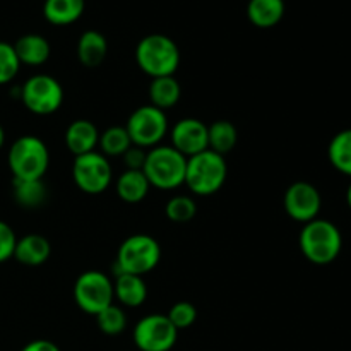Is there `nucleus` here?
Instances as JSON below:
<instances>
[{"label": "nucleus", "mask_w": 351, "mask_h": 351, "mask_svg": "<svg viewBox=\"0 0 351 351\" xmlns=\"http://www.w3.org/2000/svg\"><path fill=\"white\" fill-rule=\"evenodd\" d=\"M298 245L308 263L315 266H328L341 254L343 235L332 221L315 218L304 225Z\"/></svg>", "instance_id": "1"}, {"label": "nucleus", "mask_w": 351, "mask_h": 351, "mask_svg": "<svg viewBox=\"0 0 351 351\" xmlns=\"http://www.w3.org/2000/svg\"><path fill=\"white\" fill-rule=\"evenodd\" d=\"M136 62L151 79L173 75L180 65V50L165 34H147L137 43Z\"/></svg>", "instance_id": "2"}, {"label": "nucleus", "mask_w": 351, "mask_h": 351, "mask_svg": "<svg viewBox=\"0 0 351 351\" xmlns=\"http://www.w3.org/2000/svg\"><path fill=\"white\" fill-rule=\"evenodd\" d=\"M187 158L171 146H156L147 151L143 171L151 187L173 191L185 184Z\"/></svg>", "instance_id": "3"}, {"label": "nucleus", "mask_w": 351, "mask_h": 351, "mask_svg": "<svg viewBox=\"0 0 351 351\" xmlns=\"http://www.w3.org/2000/svg\"><path fill=\"white\" fill-rule=\"evenodd\" d=\"M226 175H228V167L225 156L206 149L187 160L185 185L195 195L208 197L216 194L225 185Z\"/></svg>", "instance_id": "4"}, {"label": "nucleus", "mask_w": 351, "mask_h": 351, "mask_svg": "<svg viewBox=\"0 0 351 351\" xmlns=\"http://www.w3.org/2000/svg\"><path fill=\"white\" fill-rule=\"evenodd\" d=\"M7 160L16 180H41L50 167L47 144L36 136H23L14 141Z\"/></svg>", "instance_id": "5"}, {"label": "nucleus", "mask_w": 351, "mask_h": 351, "mask_svg": "<svg viewBox=\"0 0 351 351\" xmlns=\"http://www.w3.org/2000/svg\"><path fill=\"white\" fill-rule=\"evenodd\" d=\"M161 261V247L156 239L144 233L129 237L119 247L115 261L117 274L127 273L144 276L151 273Z\"/></svg>", "instance_id": "6"}, {"label": "nucleus", "mask_w": 351, "mask_h": 351, "mask_svg": "<svg viewBox=\"0 0 351 351\" xmlns=\"http://www.w3.org/2000/svg\"><path fill=\"white\" fill-rule=\"evenodd\" d=\"M134 146L143 149H153L160 146L168 132V120L163 110L153 105L139 106L130 113L125 125Z\"/></svg>", "instance_id": "7"}, {"label": "nucleus", "mask_w": 351, "mask_h": 351, "mask_svg": "<svg viewBox=\"0 0 351 351\" xmlns=\"http://www.w3.org/2000/svg\"><path fill=\"white\" fill-rule=\"evenodd\" d=\"M113 281L101 271H86L74 283V302L82 312L96 315L113 304Z\"/></svg>", "instance_id": "8"}, {"label": "nucleus", "mask_w": 351, "mask_h": 351, "mask_svg": "<svg viewBox=\"0 0 351 351\" xmlns=\"http://www.w3.org/2000/svg\"><path fill=\"white\" fill-rule=\"evenodd\" d=\"M21 101L34 115H51L64 103V89L51 75H31L21 88Z\"/></svg>", "instance_id": "9"}, {"label": "nucleus", "mask_w": 351, "mask_h": 351, "mask_svg": "<svg viewBox=\"0 0 351 351\" xmlns=\"http://www.w3.org/2000/svg\"><path fill=\"white\" fill-rule=\"evenodd\" d=\"M112 178L113 171L105 154L93 151L82 156H75L72 165V180L84 194H103L112 184Z\"/></svg>", "instance_id": "10"}, {"label": "nucleus", "mask_w": 351, "mask_h": 351, "mask_svg": "<svg viewBox=\"0 0 351 351\" xmlns=\"http://www.w3.org/2000/svg\"><path fill=\"white\" fill-rule=\"evenodd\" d=\"M178 339V329L167 315L149 314L134 328V343L139 351H170Z\"/></svg>", "instance_id": "11"}, {"label": "nucleus", "mask_w": 351, "mask_h": 351, "mask_svg": "<svg viewBox=\"0 0 351 351\" xmlns=\"http://www.w3.org/2000/svg\"><path fill=\"white\" fill-rule=\"evenodd\" d=\"M285 211L293 221L308 223L319 218L322 208V197L317 187L308 182H295L285 192Z\"/></svg>", "instance_id": "12"}, {"label": "nucleus", "mask_w": 351, "mask_h": 351, "mask_svg": "<svg viewBox=\"0 0 351 351\" xmlns=\"http://www.w3.org/2000/svg\"><path fill=\"white\" fill-rule=\"evenodd\" d=\"M171 147L184 154L185 158H192L202 151L209 149L208 144V125L197 119H182L175 123L170 132Z\"/></svg>", "instance_id": "13"}, {"label": "nucleus", "mask_w": 351, "mask_h": 351, "mask_svg": "<svg viewBox=\"0 0 351 351\" xmlns=\"http://www.w3.org/2000/svg\"><path fill=\"white\" fill-rule=\"evenodd\" d=\"M99 132L91 120H74L65 130V146L74 156H82L95 151L98 146Z\"/></svg>", "instance_id": "14"}, {"label": "nucleus", "mask_w": 351, "mask_h": 351, "mask_svg": "<svg viewBox=\"0 0 351 351\" xmlns=\"http://www.w3.org/2000/svg\"><path fill=\"white\" fill-rule=\"evenodd\" d=\"M50 242L43 235H38V233H31V235H26L17 240L16 250H14V257L17 259V263L31 267L45 264L50 259Z\"/></svg>", "instance_id": "15"}, {"label": "nucleus", "mask_w": 351, "mask_h": 351, "mask_svg": "<svg viewBox=\"0 0 351 351\" xmlns=\"http://www.w3.org/2000/svg\"><path fill=\"white\" fill-rule=\"evenodd\" d=\"M108 53V41L99 31L89 29L77 41V58L84 67L95 69L103 64Z\"/></svg>", "instance_id": "16"}, {"label": "nucleus", "mask_w": 351, "mask_h": 351, "mask_svg": "<svg viewBox=\"0 0 351 351\" xmlns=\"http://www.w3.org/2000/svg\"><path fill=\"white\" fill-rule=\"evenodd\" d=\"M113 295L125 307H141L147 298V287L143 276L120 273L113 283Z\"/></svg>", "instance_id": "17"}, {"label": "nucleus", "mask_w": 351, "mask_h": 351, "mask_svg": "<svg viewBox=\"0 0 351 351\" xmlns=\"http://www.w3.org/2000/svg\"><path fill=\"white\" fill-rule=\"evenodd\" d=\"M17 58L21 64L43 65L50 58L51 47L41 34H24L14 43Z\"/></svg>", "instance_id": "18"}, {"label": "nucleus", "mask_w": 351, "mask_h": 351, "mask_svg": "<svg viewBox=\"0 0 351 351\" xmlns=\"http://www.w3.org/2000/svg\"><path fill=\"white\" fill-rule=\"evenodd\" d=\"M285 9V0H250L247 5V16L254 26L267 29L281 23Z\"/></svg>", "instance_id": "19"}, {"label": "nucleus", "mask_w": 351, "mask_h": 351, "mask_svg": "<svg viewBox=\"0 0 351 351\" xmlns=\"http://www.w3.org/2000/svg\"><path fill=\"white\" fill-rule=\"evenodd\" d=\"M84 7V0H45L43 16L53 26H69L82 16Z\"/></svg>", "instance_id": "20"}, {"label": "nucleus", "mask_w": 351, "mask_h": 351, "mask_svg": "<svg viewBox=\"0 0 351 351\" xmlns=\"http://www.w3.org/2000/svg\"><path fill=\"white\" fill-rule=\"evenodd\" d=\"M151 185L143 170H125L117 180V195L127 204L144 201Z\"/></svg>", "instance_id": "21"}, {"label": "nucleus", "mask_w": 351, "mask_h": 351, "mask_svg": "<svg viewBox=\"0 0 351 351\" xmlns=\"http://www.w3.org/2000/svg\"><path fill=\"white\" fill-rule=\"evenodd\" d=\"M182 96V88L173 75L167 77H156L149 84V98L151 105L160 110L173 108Z\"/></svg>", "instance_id": "22"}, {"label": "nucleus", "mask_w": 351, "mask_h": 351, "mask_svg": "<svg viewBox=\"0 0 351 351\" xmlns=\"http://www.w3.org/2000/svg\"><path fill=\"white\" fill-rule=\"evenodd\" d=\"M237 141H239L237 127L228 120H218V122L208 125V144L209 149L215 153L225 156L230 151H233Z\"/></svg>", "instance_id": "23"}, {"label": "nucleus", "mask_w": 351, "mask_h": 351, "mask_svg": "<svg viewBox=\"0 0 351 351\" xmlns=\"http://www.w3.org/2000/svg\"><path fill=\"white\" fill-rule=\"evenodd\" d=\"M328 158L339 173L351 178V129L336 134L328 147Z\"/></svg>", "instance_id": "24"}, {"label": "nucleus", "mask_w": 351, "mask_h": 351, "mask_svg": "<svg viewBox=\"0 0 351 351\" xmlns=\"http://www.w3.org/2000/svg\"><path fill=\"white\" fill-rule=\"evenodd\" d=\"M14 199L26 209H36L47 201V187L43 180H16L14 178Z\"/></svg>", "instance_id": "25"}, {"label": "nucleus", "mask_w": 351, "mask_h": 351, "mask_svg": "<svg viewBox=\"0 0 351 351\" xmlns=\"http://www.w3.org/2000/svg\"><path fill=\"white\" fill-rule=\"evenodd\" d=\"M98 146L105 156H123L125 151L132 146V141H130L125 127L113 125L99 134Z\"/></svg>", "instance_id": "26"}, {"label": "nucleus", "mask_w": 351, "mask_h": 351, "mask_svg": "<svg viewBox=\"0 0 351 351\" xmlns=\"http://www.w3.org/2000/svg\"><path fill=\"white\" fill-rule=\"evenodd\" d=\"M95 317H96V322H98L99 331L106 336H117L120 335V332L125 331L127 328L125 312H123L120 307H117L115 304L103 308V311L99 312V314H96Z\"/></svg>", "instance_id": "27"}, {"label": "nucleus", "mask_w": 351, "mask_h": 351, "mask_svg": "<svg viewBox=\"0 0 351 351\" xmlns=\"http://www.w3.org/2000/svg\"><path fill=\"white\" fill-rule=\"evenodd\" d=\"M167 218L173 223H189L197 215V206L189 195H175L167 202Z\"/></svg>", "instance_id": "28"}, {"label": "nucleus", "mask_w": 351, "mask_h": 351, "mask_svg": "<svg viewBox=\"0 0 351 351\" xmlns=\"http://www.w3.org/2000/svg\"><path fill=\"white\" fill-rule=\"evenodd\" d=\"M21 62L17 58L14 45L0 41V86L9 84L17 75Z\"/></svg>", "instance_id": "29"}, {"label": "nucleus", "mask_w": 351, "mask_h": 351, "mask_svg": "<svg viewBox=\"0 0 351 351\" xmlns=\"http://www.w3.org/2000/svg\"><path fill=\"white\" fill-rule=\"evenodd\" d=\"M167 317L170 319V322L178 331H182V329H187L194 324L195 319H197V311L189 302H177L175 305H171Z\"/></svg>", "instance_id": "30"}, {"label": "nucleus", "mask_w": 351, "mask_h": 351, "mask_svg": "<svg viewBox=\"0 0 351 351\" xmlns=\"http://www.w3.org/2000/svg\"><path fill=\"white\" fill-rule=\"evenodd\" d=\"M17 237L5 221H0V263H5L14 257Z\"/></svg>", "instance_id": "31"}, {"label": "nucleus", "mask_w": 351, "mask_h": 351, "mask_svg": "<svg viewBox=\"0 0 351 351\" xmlns=\"http://www.w3.org/2000/svg\"><path fill=\"white\" fill-rule=\"evenodd\" d=\"M146 149L137 147L132 144V146L125 151V154H123V161H125L127 170H143L144 161H146Z\"/></svg>", "instance_id": "32"}, {"label": "nucleus", "mask_w": 351, "mask_h": 351, "mask_svg": "<svg viewBox=\"0 0 351 351\" xmlns=\"http://www.w3.org/2000/svg\"><path fill=\"white\" fill-rule=\"evenodd\" d=\"M21 351H60V348L48 339H34V341L27 343Z\"/></svg>", "instance_id": "33"}, {"label": "nucleus", "mask_w": 351, "mask_h": 351, "mask_svg": "<svg viewBox=\"0 0 351 351\" xmlns=\"http://www.w3.org/2000/svg\"><path fill=\"white\" fill-rule=\"evenodd\" d=\"M346 204H348V208L351 209V182H350L348 189H346Z\"/></svg>", "instance_id": "34"}, {"label": "nucleus", "mask_w": 351, "mask_h": 351, "mask_svg": "<svg viewBox=\"0 0 351 351\" xmlns=\"http://www.w3.org/2000/svg\"><path fill=\"white\" fill-rule=\"evenodd\" d=\"M3 143H5V132H3L2 125H0V149H2Z\"/></svg>", "instance_id": "35"}]
</instances>
